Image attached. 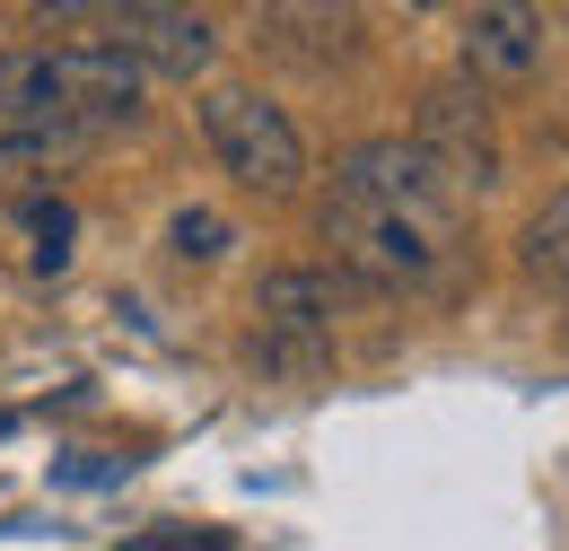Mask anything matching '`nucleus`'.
<instances>
[{
	"mask_svg": "<svg viewBox=\"0 0 569 551\" xmlns=\"http://www.w3.org/2000/svg\"><path fill=\"white\" fill-rule=\"evenodd\" d=\"M263 27L281 36L289 53H307V62H325V53H351V36H359V18H342V9H272Z\"/></svg>",
	"mask_w": 569,
	"mask_h": 551,
	"instance_id": "9d476101",
	"label": "nucleus"
},
{
	"mask_svg": "<svg viewBox=\"0 0 569 551\" xmlns=\"http://www.w3.org/2000/svg\"><path fill=\"white\" fill-rule=\"evenodd\" d=\"M543 53H552L543 9H473V18H465V79H473V88H482V79L517 88V79L543 70Z\"/></svg>",
	"mask_w": 569,
	"mask_h": 551,
	"instance_id": "0eeeda50",
	"label": "nucleus"
},
{
	"mask_svg": "<svg viewBox=\"0 0 569 551\" xmlns=\"http://www.w3.org/2000/svg\"><path fill=\"white\" fill-rule=\"evenodd\" d=\"M141 106H149V79L114 44H18V53H0V123L27 132L36 149L132 123Z\"/></svg>",
	"mask_w": 569,
	"mask_h": 551,
	"instance_id": "f03ea898",
	"label": "nucleus"
},
{
	"mask_svg": "<svg viewBox=\"0 0 569 551\" xmlns=\"http://www.w3.org/2000/svg\"><path fill=\"white\" fill-rule=\"evenodd\" d=\"M149 551H228L219 534H149Z\"/></svg>",
	"mask_w": 569,
	"mask_h": 551,
	"instance_id": "ddd939ff",
	"label": "nucleus"
},
{
	"mask_svg": "<svg viewBox=\"0 0 569 551\" xmlns=\"http://www.w3.org/2000/svg\"><path fill=\"white\" fill-rule=\"evenodd\" d=\"M0 167H9V140H0Z\"/></svg>",
	"mask_w": 569,
	"mask_h": 551,
	"instance_id": "2eb2a0df",
	"label": "nucleus"
},
{
	"mask_svg": "<svg viewBox=\"0 0 569 551\" xmlns=\"http://www.w3.org/2000/svg\"><path fill=\"white\" fill-rule=\"evenodd\" d=\"M9 429H18V420H9V412H0V438H9Z\"/></svg>",
	"mask_w": 569,
	"mask_h": 551,
	"instance_id": "4468645a",
	"label": "nucleus"
},
{
	"mask_svg": "<svg viewBox=\"0 0 569 551\" xmlns=\"http://www.w3.org/2000/svg\"><path fill=\"white\" fill-rule=\"evenodd\" d=\"M429 167L456 184V193H491L499 184V132H491V106L473 79H438L421 97V132H412Z\"/></svg>",
	"mask_w": 569,
	"mask_h": 551,
	"instance_id": "39448f33",
	"label": "nucleus"
},
{
	"mask_svg": "<svg viewBox=\"0 0 569 551\" xmlns=\"http://www.w3.org/2000/svg\"><path fill=\"white\" fill-rule=\"evenodd\" d=\"M473 193H456L412 140H359L325 193V246L368 289H447L465 272Z\"/></svg>",
	"mask_w": 569,
	"mask_h": 551,
	"instance_id": "f257e3e1",
	"label": "nucleus"
},
{
	"mask_svg": "<svg viewBox=\"0 0 569 551\" xmlns=\"http://www.w3.org/2000/svg\"><path fill=\"white\" fill-rule=\"evenodd\" d=\"M202 140H211L219 167L246 193H263V202H289L307 184V140H298V123L263 88H211L202 97Z\"/></svg>",
	"mask_w": 569,
	"mask_h": 551,
	"instance_id": "7ed1b4c3",
	"label": "nucleus"
},
{
	"mask_svg": "<svg viewBox=\"0 0 569 551\" xmlns=\"http://www.w3.org/2000/svg\"><path fill=\"white\" fill-rule=\"evenodd\" d=\"M18 237H27V263H36V272H71L79 210L62 202V193H27V202H18Z\"/></svg>",
	"mask_w": 569,
	"mask_h": 551,
	"instance_id": "6e6552de",
	"label": "nucleus"
},
{
	"mask_svg": "<svg viewBox=\"0 0 569 551\" xmlns=\"http://www.w3.org/2000/svg\"><path fill=\"white\" fill-rule=\"evenodd\" d=\"M333 315H342L333 272H272L254 289V359L272 377H316L333 359Z\"/></svg>",
	"mask_w": 569,
	"mask_h": 551,
	"instance_id": "20e7f679",
	"label": "nucleus"
},
{
	"mask_svg": "<svg viewBox=\"0 0 569 551\" xmlns=\"http://www.w3.org/2000/svg\"><path fill=\"white\" fill-rule=\"evenodd\" d=\"M71 490H97V482H123L132 473V455H79V464H53Z\"/></svg>",
	"mask_w": 569,
	"mask_h": 551,
	"instance_id": "f8f14e48",
	"label": "nucleus"
},
{
	"mask_svg": "<svg viewBox=\"0 0 569 551\" xmlns=\"http://www.w3.org/2000/svg\"><path fill=\"white\" fill-rule=\"evenodd\" d=\"M97 27L141 79H202L219 62V27L193 9H97Z\"/></svg>",
	"mask_w": 569,
	"mask_h": 551,
	"instance_id": "423d86ee",
	"label": "nucleus"
},
{
	"mask_svg": "<svg viewBox=\"0 0 569 551\" xmlns=\"http://www.w3.org/2000/svg\"><path fill=\"white\" fill-rule=\"evenodd\" d=\"M517 263H526V280H543V289H561V298H569V184L535 210V219H526Z\"/></svg>",
	"mask_w": 569,
	"mask_h": 551,
	"instance_id": "1a4fd4ad",
	"label": "nucleus"
},
{
	"mask_svg": "<svg viewBox=\"0 0 569 551\" xmlns=\"http://www.w3.org/2000/svg\"><path fill=\"white\" fill-rule=\"evenodd\" d=\"M228 246H237V228H228L219 210H176V219H167V254H176V263H219Z\"/></svg>",
	"mask_w": 569,
	"mask_h": 551,
	"instance_id": "9b49d317",
	"label": "nucleus"
}]
</instances>
